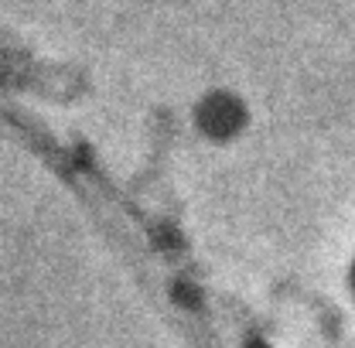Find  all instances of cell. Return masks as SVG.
Instances as JSON below:
<instances>
[{
	"instance_id": "6da1fadb",
	"label": "cell",
	"mask_w": 355,
	"mask_h": 348,
	"mask_svg": "<svg viewBox=\"0 0 355 348\" xmlns=\"http://www.w3.org/2000/svg\"><path fill=\"white\" fill-rule=\"evenodd\" d=\"M349 284H352V294H355V260H352V270H349Z\"/></svg>"
}]
</instances>
